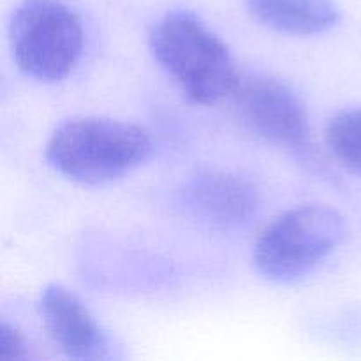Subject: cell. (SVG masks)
Listing matches in <instances>:
<instances>
[{"label": "cell", "mask_w": 361, "mask_h": 361, "mask_svg": "<svg viewBox=\"0 0 361 361\" xmlns=\"http://www.w3.org/2000/svg\"><path fill=\"white\" fill-rule=\"evenodd\" d=\"M46 159L73 182L102 185L129 175L154 154V137L134 122L109 116H74L46 143Z\"/></svg>", "instance_id": "6da1fadb"}, {"label": "cell", "mask_w": 361, "mask_h": 361, "mask_svg": "<svg viewBox=\"0 0 361 361\" xmlns=\"http://www.w3.org/2000/svg\"><path fill=\"white\" fill-rule=\"evenodd\" d=\"M150 48L159 66L196 104L222 101L240 80L229 46L190 11L164 14L152 30Z\"/></svg>", "instance_id": "7a4b0ae2"}, {"label": "cell", "mask_w": 361, "mask_h": 361, "mask_svg": "<svg viewBox=\"0 0 361 361\" xmlns=\"http://www.w3.org/2000/svg\"><path fill=\"white\" fill-rule=\"evenodd\" d=\"M13 59L42 83L62 81L83 55L81 18L66 0H21L9 23Z\"/></svg>", "instance_id": "3957f363"}, {"label": "cell", "mask_w": 361, "mask_h": 361, "mask_svg": "<svg viewBox=\"0 0 361 361\" xmlns=\"http://www.w3.org/2000/svg\"><path fill=\"white\" fill-rule=\"evenodd\" d=\"M344 235L345 221L335 208L302 204L263 229L254 245V263L271 281H295L326 259Z\"/></svg>", "instance_id": "277c9868"}, {"label": "cell", "mask_w": 361, "mask_h": 361, "mask_svg": "<svg viewBox=\"0 0 361 361\" xmlns=\"http://www.w3.org/2000/svg\"><path fill=\"white\" fill-rule=\"evenodd\" d=\"M231 95L238 118L256 136L291 150L309 147V111L284 80L264 73L240 76Z\"/></svg>", "instance_id": "5b68a950"}, {"label": "cell", "mask_w": 361, "mask_h": 361, "mask_svg": "<svg viewBox=\"0 0 361 361\" xmlns=\"http://www.w3.org/2000/svg\"><path fill=\"white\" fill-rule=\"evenodd\" d=\"M39 314L48 337L69 358L99 360L108 353L104 330L71 289L49 284L41 295Z\"/></svg>", "instance_id": "8992f818"}, {"label": "cell", "mask_w": 361, "mask_h": 361, "mask_svg": "<svg viewBox=\"0 0 361 361\" xmlns=\"http://www.w3.org/2000/svg\"><path fill=\"white\" fill-rule=\"evenodd\" d=\"M190 210L221 228L247 222L259 208V192L245 176L224 169H203L190 176L183 189Z\"/></svg>", "instance_id": "52a82bcc"}, {"label": "cell", "mask_w": 361, "mask_h": 361, "mask_svg": "<svg viewBox=\"0 0 361 361\" xmlns=\"http://www.w3.org/2000/svg\"><path fill=\"white\" fill-rule=\"evenodd\" d=\"M250 14L289 35H317L334 28L341 13L334 0H245Z\"/></svg>", "instance_id": "ba28073f"}, {"label": "cell", "mask_w": 361, "mask_h": 361, "mask_svg": "<svg viewBox=\"0 0 361 361\" xmlns=\"http://www.w3.org/2000/svg\"><path fill=\"white\" fill-rule=\"evenodd\" d=\"M326 145L345 169L361 175V108L342 109L331 116Z\"/></svg>", "instance_id": "9c48e42d"}, {"label": "cell", "mask_w": 361, "mask_h": 361, "mask_svg": "<svg viewBox=\"0 0 361 361\" xmlns=\"http://www.w3.org/2000/svg\"><path fill=\"white\" fill-rule=\"evenodd\" d=\"M30 358V345L25 335L4 321L0 328V361H25Z\"/></svg>", "instance_id": "30bf717a"}]
</instances>
